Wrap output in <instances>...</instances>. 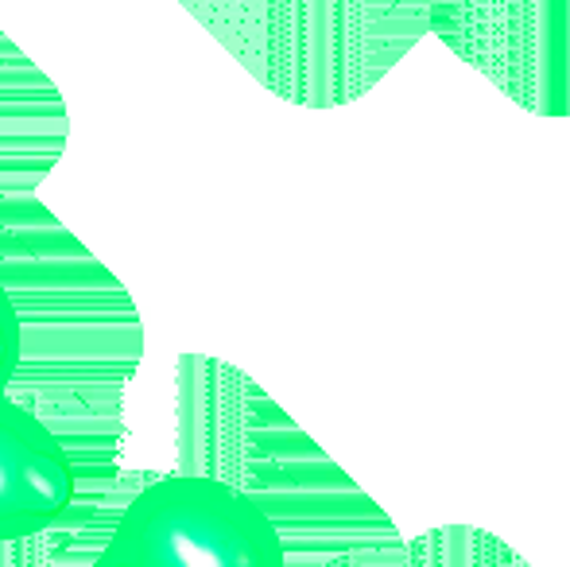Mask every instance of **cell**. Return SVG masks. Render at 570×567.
Listing matches in <instances>:
<instances>
[{
  "instance_id": "6da1fadb",
  "label": "cell",
  "mask_w": 570,
  "mask_h": 567,
  "mask_svg": "<svg viewBox=\"0 0 570 567\" xmlns=\"http://www.w3.org/2000/svg\"><path fill=\"white\" fill-rule=\"evenodd\" d=\"M109 545L136 567H287L268 509L206 475L144 486L125 506Z\"/></svg>"
},
{
  "instance_id": "7a4b0ae2",
  "label": "cell",
  "mask_w": 570,
  "mask_h": 567,
  "mask_svg": "<svg viewBox=\"0 0 570 567\" xmlns=\"http://www.w3.org/2000/svg\"><path fill=\"white\" fill-rule=\"evenodd\" d=\"M75 459L31 409L0 397V545L51 529L75 506Z\"/></svg>"
},
{
  "instance_id": "3957f363",
  "label": "cell",
  "mask_w": 570,
  "mask_h": 567,
  "mask_svg": "<svg viewBox=\"0 0 570 567\" xmlns=\"http://www.w3.org/2000/svg\"><path fill=\"white\" fill-rule=\"evenodd\" d=\"M20 350H23V331H20V311H16L12 295H8L4 281H0V397L8 393V385L20 373Z\"/></svg>"
},
{
  "instance_id": "277c9868",
  "label": "cell",
  "mask_w": 570,
  "mask_h": 567,
  "mask_svg": "<svg viewBox=\"0 0 570 567\" xmlns=\"http://www.w3.org/2000/svg\"><path fill=\"white\" fill-rule=\"evenodd\" d=\"M90 567H136V564L128 560L125 553H117L114 545H106V548H101L98 556H94V564H90Z\"/></svg>"
}]
</instances>
